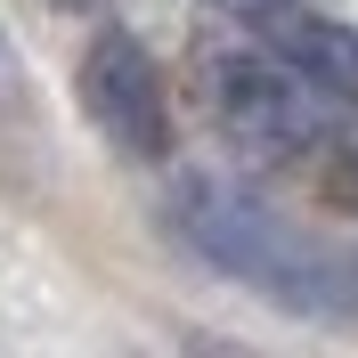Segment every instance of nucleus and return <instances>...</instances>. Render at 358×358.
Instances as JSON below:
<instances>
[{
	"label": "nucleus",
	"mask_w": 358,
	"mask_h": 358,
	"mask_svg": "<svg viewBox=\"0 0 358 358\" xmlns=\"http://www.w3.org/2000/svg\"><path fill=\"white\" fill-rule=\"evenodd\" d=\"M179 228H187V245L203 261H220L228 277H245L252 293L285 301V310H342V293H350V277L285 212H268L261 196L228 187V179H196L179 196Z\"/></svg>",
	"instance_id": "1"
},
{
	"label": "nucleus",
	"mask_w": 358,
	"mask_h": 358,
	"mask_svg": "<svg viewBox=\"0 0 358 358\" xmlns=\"http://www.w3.org/2000/svg\"><path fill=\"white\" fill-rule=\"evenodd\" d=\"M203 98H212V122L228 131V147L252 163H285L301 147H317V98L326 90L310 73H293L285 57H212L203 66Z\"/></svg>",
	"instance_id": "2"
},
{
	"label": "nucleus",
	"mask_w": 358,
	"mask_h": 358,
	"mask_svg": "<svg viewBox=\"0 0 358 358\" xmlns=\"http://www.w3.org/2000/svg\"><path fill=\"white\" fill-rule=\"evenodd\" d=\"M82 106L98 122L114 155L131 163H163L171 155V98H163V73L155 57L131 41V33H98L82 57Z\"/></svg>",
	"instance_id": "3"
},
{
	"label": "nucleus",
	"mask_w": 358,
	"mask_h": 358,
	"mask_svg": "<svg viewBox=\"0 0 358 358\" xmlns=\"http://www.w3.org/2000/svg\"><path fill=\"white\" fill-rule=\"evenodd\" d=\"M252 33H261L268 57L310 73L326 98H358V33L342 17H317L301 0H252Z\"/></svg>",
	"instance_id": "4"
},
{
	"label": "nucleus",
	"mask_w": 358,
	"mask_h": 358,
	"mask_svg": "<svg viewBox=\"0 0 358 358\" xmlns=\"http://www.w3.org/2000/svg\"><path fill=\"white\" fill-rule=\"evenodd\" d=\"M24 98V73H17V57H8V41H0V106H17Z\"/></svg>",
	"instance_id": "5"
}]
</instances>
